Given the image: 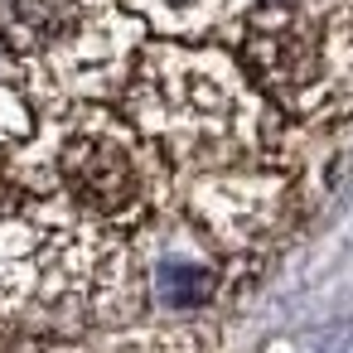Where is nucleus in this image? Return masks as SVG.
Segmentation results:
<instances>
[{
	"label": "nucleus",
	"instance_id": "1",
	"mask_svg": "<svg viewBox=\"0 0 353 353\" xmlns=\"http://www.w3.org/2000/svg\"><path fill=\"white\" fill-rule=\"evenodd\" d=\"M0 49L49 97H107L126 83L136 25L117 0H0Z\"/></svg>",
	"mask_w": 353,
	"mask_h": 353
},
{
	"label": "nucleus",
	"instance_id": "2",
	"mask_svg": "<svg viewBox=\"0 0 353 353\" xmlns=\"http://www.w3.org/2000/svg\"><path fill=\"white\" fill-rule=\"evenodd\" d=\"M39 353H78V348H39Z\"/></svg>",
	"mask_w": 353,
	"mask_h": 353
}]
</instances>
